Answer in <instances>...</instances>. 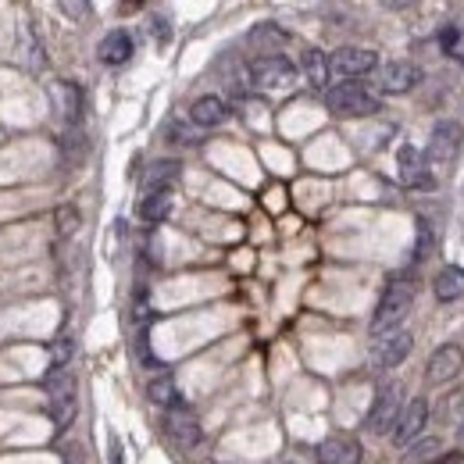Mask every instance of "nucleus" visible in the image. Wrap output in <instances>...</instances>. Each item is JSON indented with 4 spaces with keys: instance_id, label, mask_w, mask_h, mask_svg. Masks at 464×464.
<instances>
[{
    "instance_id": "obj_1",
    "label": "nucleus",
    "mask_w": 464,
    "mask_h": 464,
    "mask_svg": "<svg viewBox=\"0 0 464 464\" xmlns=\"http://www.w3.org/2000/svg\"><path fill=\"white\" fill-rule=\"evenodd\" d=\"M325 104L339 118H368L379 111V97L361 83V79H343L325 90Z\"/></svg>"
},
{
    "instance_id": "obj_2",
    "label": "nucleus",
    "mask_w": 464,
    "mask_h": 464,
    "mask_svg": "<svg viewBox=\"0 0 464 464\" xmlns=\"http://www.w3.org/2000/svg\"><path fill=\"white\" fill-rule=\"evenodd\" d=\"M415 308V283L411 279H393L379 301V308L372 314V336H382V332H393L407 311Z\"/></svg>"
},
{
    "instance_id": "obj_3",
    "label": "nucleus",
    "mask_w": 464,
    "mask_h": 464,
    "mask_svg": "<svg viewBox=\"0 0 464 464\" xmlns=\"http://www.w3.org/2000/svg\"><path fill=\"white\" fill-rule=\"evenodd\" d=\"M247 79H250V86L261 90V93L290 90V86L297 83V65H293L290 57H283V54H265V57L250 61Z\"/></svg>"
},
{
    "instance_id": "obj_4",
    "label": "nucleus",
    "mask_w": 464,
    "mask_h": 464,
    "mask_svg": "<svg viewBox=\"0 0 464 464\" xmlns=\"http://www.w3.org/2000/svg\"><path fill=\"white\" fill-rule=\"evenodd\" d=\"M400 411H404V390H400V382H386L375 393V404H372V411L364 418V429L372 436H386V433H393Z\"/></svg>"
},
{
    "instance_id": "obj_5",
    "label": "nucleus",
    "mask_w": 464,
    "mask_h": 464,
    "mask_svg": "<svg viewBox=\"0 0 464 464\" xmlns=\"http://www.w3.org/2000/svg\"><path fill=\"white\" fill-rule=\"evenodd\" d=\"M461 147H464L461 122H436V129H433V136H429L425 157H429L433 168L451 171V168L458 164V157H461Z\"/></svg>"
},
{
    "instance_id": "obj_6",
    "label": "nucleus",
    "mask_w": 464,
    "mask_h": 464,
    "mask_svg": "<svg viewBox=\"0 0 464 464\" xmlns=\"http://www.w3.org/2000/svg\"><path fill=\"white\" fill-rule=\"evenodd\" d=\"M397 164H400V182H404L407 189H422V193L436 189V171H433L429 157L422 154L418 147L404 144L400 154H397Z\"/></svg>"
},
{
    "instance_id": "obj_7",
    "label": "nucleus",
    "mask_w": 464,
    "mask_h": 464,
    "mask_svg": "<svg viewBox=\"0 0 464 464\" xmlns=\"http://www.w3.org/2000/svg\"><path fill=\"white\" fill-rule=\"evenodd\" d=\"M43 386H47V397H50L54 422H57V425H65V422L72 418V411H75V382H72V375H68L65 368H57V364H54V368L47 372Z\"/></svg>"
},
{
    "instance_id": "obj_8",
    "label": "nucleus",
    "mask_w": 464,
    "mask_h": 464,
    "mask_svg": "<svg viewBox=\"0 0 464 464\" xmlns=\"http://www.w3.org/2000/svg\"><path fill=\"white\" fill-rule=\"evenodd\" d=\"M411 346H415V336H411V332H404V328L382 332L379 343H375V350H372V364H375V368H397V364L407 361Z\"/></svg>"
},
{
    "instance_id": "obj_9",
    "label": "nucleus",
    "mask_w": 464,
    "mask_h": 464,
    "mask_svg": "<svg viewBox=\"0 0 464 464\" xmlns=\"http://www.w3.org/2000/svg\"><path fill=\"white\" fill-rule=\"evenodd\" d=\"M461 368H464V350L458 343H443V346L433 350L425 379H429L433 386H447V382H454V379L461 375Z\"/></svg>"
},
{
    "instance_id": "obj_10",
    "label": "nucleus",
    "mask_w": 464,
    "mask_h": 464,
    "mask_svg": "<svg viewBox=\"0 0 464 464\" xmlns=\"http://www.w3.org/2000/svg\"><path fill=\"white\" fill-rule=\"evenodd\" d=\"M425 425H429V404H425V397H415L411 404H404V411H400V418L393 425V443L397 447L415 443Z\"/></svg>"
},
{
    "instance_id": "obj_11",
    "label": "nucleus",
    "mask_w": 464,
    "mask_h": 464,
    "mask_svg": "<svg viewBox=\"0 0 464 464\" xmlns=\"http://www.w3.org/2000/svg\"><path fill=\"white\" fill-rule=\"evenodd\" d=\"M164 433H168V436H171V443H175V447H182V451H193V447L200 443V422L189 415V407H186V404L168 407V415H164Z\"/></svg>"
},
{
    "instance_id": "obj_12",
    "label": "nucleus",
    "mask_w": 464,
    "mask_h": 464,
    "mask_svg": "<svg viewBox=\"0 0 464 464\" xmlns=\"http://www.w3.org/2000/svg\"><path fill=\"white\" fill-rule=\"evenodd\" d=\"M332 72L343 75V79H364L368 72H375L379 57L372 50H361V47H339L332 57H328Z\"/></svg>"
},
{
    "instance_id": "obj_13",
    "label": "nucleus",
    "mask_w": 464,
    "mask_h": 464,
    "mask_svg": "<svg viewBox=\"0 0 464 464\" xmlns=\"http://www.w3.org/2000/svg\"><path fill=\"white\" fill-rule=\"evenodd\" d=\"M418 79H422V72H418L411 61H390V65L379 72L382 93H407V90H415Z\"/></svg>"
},
{
    "instance_id": "obj_14",
    "label": "nucleus",
    "mask_w": 464,
    "mask_h": 464,
    "mask_svg": "<svg viewBox=\"0 0 464 464\" xmlns=\"http://www.w3.org/2000/svg\"><path fill=\"white\" fill-rule=\"evenodd\" d=\"M318 464H361V443L350 436H328L318 443Z\"/></svg>"
},
{
    "instance_id": "obj_15",
    "label": "nucleus",
    "mask_w": 464,
    "mask_h": 464,
    "mask_svg": "<svg viewBox=\"0 0 464 464\" xmlns=\"http://www.w3.org/2000/svg\"><path fill=\"white\" fill-rule=\"evenodd\" d=\"M133 50H136L133 36H129L126 29H111V32L101 39V47H97V57H101L104 65L118 68V65H126V61L133 57Z\"/></svg>"
},
{
    "instance_id": "obj_16",
    "label": "nucleus",
    "mask_w": 464,
    "mask_h": 464,
    "mask_svg": "<svg viewBox=\"0 0 464 464\" xmlns=\"http://www.w3.org/2000/svg\"><path fill=\"white\" fill-rule=\"evenodd\" d=\"M50 97H54L57 115H61L68 126H79V118H83V90H79L75 83H54V86H50Z\"/></svg>"
},
{
    "instance_id": "obj_17",
    "label": "nucleus",
    "mask_w": 464,
    "mask_h": 464,
    "mask_svg": "<svg viewBox=\"0 0 464 464\" xmlns=\"http://www.w3.org/2000/svg\"><path fill=\"white\" fill-rule=\"evenodd\" d=\"M225 118H229V104H225L222 97H214V93L197 97L193 108H189V122L200 126V129H214V126H222Z\"/></svg>"
},
{
    "instance_id": "obj_18",
    "label": "nucleus",
    "mask_w": 464,
    "mask_h": 464,
    "mask_svg": "<svg viewBox=\"0 0 464 464\" xmlns=\"http://www.w3.org/2000/svg\"><path fill=\"white\" fill-rule=\"evenodd\" d=\"M433 293H436V301H443V304L461 301V297H464V268H458V265H447V268L436 276Z\"/></svg>"
},
{
    "instance_id": "obj_19",
    "label": "nucleus",
    "mask_w": 464,
    "mask_h": 464,
    "mask_svg": "<svg viewBox=\"0 0 464 464\" xmlns=\"http://www.w3.org/2000/svg\"><path fill=\"white\" fill-rule=\"evenodd\" d=\"M168 214H171V189H147L144 200H140V218L157 225Z\"/></svg>"
},
{
    "instance_id": "obj_20",
    "label": "nucleus",
    "mask_w": 464,
    "mask_h": 464,
    "mask_svg": "<svg viewBox=\"0 0 464 464\" xmlns=\"http://www.w3.org/2000/svg\"><path fill=\"white\" fill-rule=\"evenodd\" d=\"M304 75H308L311 86H318V90H325V83H328V72H332V65H328V57L321 54V50H314V47H308L304 50Z\"/></svg>"
},
{
    "instance_id": "obj_21",
    "label": "nucleus",
    "mask_w": 464,
    "mask_h": 464,
    "mask_svg": "<svg viewBox=\"0 0 464 464\" xmlns=\"http://www.w3.org/2000/svg\"><path fill=\"white\" fill-rule=\"evenodd\" d=\"M175 179H179V161H157L144 179V189H168Z\"/></svg>"
},
{
    "instance_id": "obj_22",
    "label": "nucleus",
    "mask_w": 464,
    "mask_h": 464,
    "mask_svg": "<svg viewBox=\"0 0 464 464\" xmlns=\"http://www.w3.org/2000/svg\"><path fill=\"white\" fill-rule=\"evenodd\" d=\"M147 397L154 400L157 407H175V404H182V400H179V390H175V382H171V375H157V379H151Z\"/></svg>"
},
{
    "instance_id": "obj_23",
    "label": "nucleus",
    "mask_w": 464,
    "mask_h": 464,
    "mask_svg": "<svg viewBox=\"0 0 464 464\" xmlns=\"http://www.w3.org/2000/svg\"><path fill=\"white\" fill-rule=\"evenodd\" d=\"M404 464H436L440 461V440H415L404 447Z\"/></svg>"
},
{
    "instance_id": "obj_24",
    "label": "nucleus",
    "mask_w": 464,
    "mask_h": 464,
    "mask_svg": "<svg viewBox=\"0 0 464 464\" xmlns=\"http://www.w3.org/2000/svg\"><path fill=\"white\" fill-rule=\"evenodd\" d=\"M436 254V232H433V225L425 222V218H418V243H415V258L418 261H425V258H433Z\"/></svg>"
},
{
    "instance_id": "obj_25",
    "label": "nucleus",
    "mask_w": 464,
    "mask_h": 464,
    "mask_svg": "<svg viewBox=\"0 0 464 464\" xmlns=\"http://www.w3.org/2000/svg\"><path fill=\"white\" fill-rule=\"evenodd\" d=\"M79 222H83V218H79V211H75L72 204H68V207H57V232H61V236H72V232L79 229Z\"/></svg>"
},
{
    "instance_id": "obj_26",
    "label": "nucleus",
    "mask_w": 464,
    "mask_h": 464,
    "mask_svg": "<svg viewBox=\"0 0 464 464\" xmlns=\"http://www.w3.org/2000/svg\"><path fill=\"white\" fill-rule=\"evenodd\" d=\"M461 404H464V390H454V393H451V400H443V407H440L443 422H447V418H454V411H458Z\"/></svg>"
},
{
    "instance_id": "obj_27",
    "label": "nucleus",
    "mask_w": 464,
    "mask_h": 464,
    "mask_svg": "<svg viewBox=\"0 0 464 464\" xmlns=\"http://www.w3.org/2000/svg\"><path fill=\"white\" fill-rule=\"evenodd\" d=\"M458 39H461V29H458V25H447V29L440 32V43H443V50H454V47H458Z\"/></svg>"
},
{
    "instance_id": "obj_28",
    "label": "nucleus",
    "mask_w": 464,
    "mask_h": 464,
    "mask_svg": "<svg viewBox=\"0 0 464 464\" xmlns=\"http://www.w3.org/2000/svg\"><path fill=\"white\" fill-rule=\"evenodd\" d=\"M68 354H72V343H68V339H57V343H54V364H57V368H65Z\"/></svg>"
},
{
    "instance_id": "obj_29",
    "label": "nucleus",
    "mask_w": 464,
    "mask_h": 464,
    "mask_svg": "<svg viewBox=\"0 0 464 464\" xmlns=\"http://www.w3.org/2000/svg\"><path fill=\"white\" fill-rule=\"evenodd\" d=\"M151 32H154L157 39H161V43H164V39H168V36H171V25H168V18H161V14H157L154 22H151Z\"/></svg>"
},
{
    "instance_id": "obj_30",
    "label": "nucleus",
    "mask_w": 464,
    "mask_h": 464,
    "mask_svg": "<svg viewBox=\"0 0 464 464\" xmlns=\"http://www.w3.org/2000/svg\"><path fill=\"white\" fill-rule=\"evenodd\" d=\"M415 0H382V7H390V11H404V7H411Z\"/></svg>"
},
{
    "instance_id": "obj_31",
    "label": "nucleus",
    "mask_w": 464,
    "mask_h": 464,
    "mask_svg": "<svg viewBox=\"0 0 464 464\" xmlns=\"http://www.w3.org/2000/svg\"><path fill=\"white\" fill-rule=\"evenodd\" d=\"M111 464H122V451H118V443H111Z\"/></svg>"
},
{
    "instance_id": "obj_32",
    "label": "nucleus",
    "mask_w": 464,
    "mask_h": 464,
    "mask_svg": "<svg viewBox=\"0 0 464 464\" xmlns=\"http://www.w3.org/2000/svg\"><path fill=\"white\" fill-rule=\"evenodd\" d=\"M118 4H122V7H144L147 0H118Z\"/></svg>"
},
{
    "instance_id": "obj_33",
    "label": "nucleus",
    "mask_w": 464,
    "mask_h": 464,
    "mask_svg": "<svg viewBox=\"0 0 464 464\" xmlns=\"http://www.w3.org/2000/svg\"><path fill=\"white\" fill-rule=\"evenodd\" d=\"M461 440H464V422H461Z\"/></svg>"
}]
</instances>
